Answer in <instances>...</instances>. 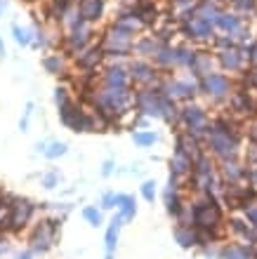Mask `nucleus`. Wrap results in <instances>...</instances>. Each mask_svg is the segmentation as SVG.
<instances>
[{
  "label": "nucleus",
  "instance_id": "nucleus-26",
  "mask_svg": "<svg viewBox=\"0 0 257 259\" xmlns=\"http://www.w3.org/2000/svg\"><path fill=\"white\" fill-rule=\"evenodd\" d=\"M43 186H45V189L59 186V175H57V172H45V175H43Z\"/></svg>",
  "mask_w": 257,
  "mask_h": 259
},
{
  "label": "nucleus",
  "instance_id": "nucleus-21",
  "mask_svg": "<svg viewBox=\"0 0 257 259\" xmlns=\"http://www.w3.org/2000/svg\"><path fill=\"white\" fill-rule=\"evenodd\" d=\"M133 78L137 83H147L149 78H151V69H149L147 64H135L133 66Z\"/></svg>",
  "mask_w": 257,
  "mask_h": 259
},
{
  "label": "nucleus",
  "instance_id": "nucleus-15",
  "mask_svg": "<svg viewBox=\"0 0 257 259\" xmlns=\"http://www.w3.org/2000/svg\"><path fill=\"white\" fill-rule=\"evenodd\" d=\"M99 59H101V50H87V52H83L78 57V66L80 69H85V71H90V69H94L97 64H99Z\"/></svg>",
  "mask_w": 257,
  "mask_h": 259
},
{
  "label": "nucleus",
  "instance_id": "nucleus-18",
  "mask_svg": "<svg viewBox=\"0 0 257 259\" xmlns=\"http://www.w3.org/2000/svg\"><path fill=\"white\" fill-rule=\"evenodd\" d=\"M109 47L111 50H116V54H120V52H125L127 50V36L125 33H111L109 36Z\"/></svg>",
  "mask_w": 257,
  "mask_h": 259
},
{
  "label": "nucleus",
  "instance_id": "nucleus-12",
  "mask_svg": "<svg viewBox=\"0 0 257 259\" xmlns=\"http://www.w3.org/2000/svg\"><path fill=\"white\" fill-rule=\"evenodd\" d=\"M203 85H205L208 94H212V97H224L226 92H229V83L222 76H208Z\"/></svg>",
  "mask_w": 257,
  "mask_h": 259
},
{
  "label": "nucleus",
  "instance_id": "nucleus-2",
  "mask_svg": "<svg viewBox=\"0 0 257 259\" xmlns=\"http://www.w3.org/2000/svg\"><path fill=\"white\" fill-rule=\"evenodd\" d=\"M191 224L196 229H226L224 212L215 196H203L191 203Z\"/></svg>",
  "mask_w": 257,
  "mask_h": 259
},
{
  "label": "nucleus",
  "instance_id": "nucleus-10",
  "mask_svg": "<svg viewBox=\"0 0 257 259\" xmlns=\"http://www.w3.org/2000/svg\"><path fill=\"white\" fill-rule=\"evenodd\" d=\"M116 212L120 214L125 221H133L135 214H137V200H135V196L118 193L116 196Z\"/></svg>",
  "mask_w": 257,
  "mask_h": 259
},
{
  "label": "nucleus",
  "instance_id": "nucleus-32",
  "mask_svg": "<svg viewBox=\"0 0 257 259\" xmlns=\"http://www.w3.org/2000/svg\"><path fill=\"white\" fill-rule=\"evenodd\" d=\"M101 175L104 177L113 175V160H104V165H101Z\"/></svg>",
  "mask_w": 257,
  "mask_h": 259
},
{
  "label": "nucleus",
  "instance_id": "nucleus-22",
  "mask_svg": "<svg viewBox=\"0 0 257 259\" xmlns=\"http://www.w3.org/2000/svg\"><path fill=\"white\" fill-rule=\"evenodd\" d=\"M224 177L229 179V184H236L243 177V170L236 165V163H226L224 165Z\"/></svg>",
  "mask_w": 257,
  "mask_h": 259
},
{
  "label": "nucleus",
  "instance_id": "nucleus-27",
  "mask_svg": "<svg viewBox=\"0 0 257 259\" xmlns=\"http://www.w3.org/2000/svg\"><path fill=\"white\" fill-rule=\"evenodd\" d=\"M243 217L248 219L250 226H255L257 229V203L255 205H250V207H245V210H243Z\"/></svg>",
  "mask_w": 257,
  "mask_h": 259
},
{
  "label": "nucleus",
  "instance_id": "nucleus-16",
  "mask_svg": "<svg viewBox=\"0 0 257 259\" xmlns=\"http://www.w3.org/2000/svg\"><path fill=\"white\" fill-rule=\"evenodd\" d=\"M80 15L85 17V19H97L101 15V0H83Z\"/></svg>",
  "mask_w": 257,
  "mask_h": 259
},
{
  "label": "nucleus",
  "instance_id": "nucleus-31",
  "mask_svg": "<svg viewBox=\"0 0 257 259\" xmlns=\"http://www.w3.org/2000/svg\"><path fill=\"white\" fill-rule=\"evenodd\" d=\"M33 254H36V252H33L31 247H26V250L15 252V259H33Z\"/></svg>",
  "mask_w": 257,
  "mask_h": 259
},
{
  "label": "nucleus",
  "instance_id": "nucleus-8",
  "mask_svg": "<svg viewBox=\"0 0 257 259\" xmlns=\"http://www.w3.org/2000/svg\"><path fill=\"white\" fill-rule=\"evenodd\" d=\"M125 219L116 212V217L109 221V226L104 231V250L106 252H116V245H118V238H120V229H123Z\"/></svg>",
  "mask_w": 257,
  "mask_h": 259
},
{
  "label": "nucleus",
  "instance_id": "nucleus-19",
  "mask_svg": "<svg viewBox=\"0 0 257 259\" xmlns=\"http://www.w3.org/2000/svg\"><path fill=\"white\" fill-rule=\"evenodd\" d=\"M64 153H66V144L64 142H50L45 149V156L50 160H57V158H62Z\"/></svg>",
  "mask_w": 257,
  "mask_h": 259
},
{
  "label": "nucleus",
  "instance_id": "nucleus-23",
  "mask_svg": "<svg viewBox=\"0 0 257 259\" xmlns=\"http://www.w3.org/2000/svg\"><path fill=\"white\" fill-rule=\"evenodd\" d=\"M116 196L118 193H113V191H106V193L101 196V200H99L101 210H116Z\"/></svg>",
  "mask_w": 257,
  "mask_h": 259
},
{
  "label": "nucleus",
  "instance_id": "nucleus-17",
  "mask_svg": "<svg viewBox=\"0 0 257 259\" xmlns=\"http://www.w3.org/2000/svg\"><path fill=\"white\" fill-rule=\"evenodd\" d=\"M133 142L142 149H147V146H154L158 142V135L156 132H135L133 135Z\"/></svg>",
  "mask_w": 257,
  "mask_h": 259
},
{
  "label": "nucleus",
  "instance_id": "nucleus-1",
  "mask_svg": "<svg viewBox=\"0 0 257 259\" xmlns=\"http://www.w3.org/2000/svg\"><path fill=\"white\" fill-rule=\"evenodd\" d=\"M64 217L55 214V217H43L40 221H36L31 229H29V247L36 254H47V252L55 247L57 236L62 231Z\"/></svg>",
  "mask_w": 257,
  "mask_h": 259
},
{
  "label": "nucleus",
  "instance_id": "nucleus-9",
  "mask_svg": "<svg viewBox=\"0 0 257 259\" xmlns=\"http://www.w3.org/2000/svg\"><path fill=\"white\" fill-rule=\"evenodd\" d=\"M170 168H172V175L177 177H187L194 172V158L189 153H182V151H175L170 160Z\"/></svg>",
  "mask_w": 257,
  "mask_h": 259
},
{
  "label": "nucleus",
  "instance_id": "nucleus-20",
  "mask_svg": "<svg viewBox=\"0 0 257 259\" xmlns=\"http://www.w3.org/2000/svg\"><path fill=\"white\" fill-rule=\"evenodd\" d=\"M140 193L147 203H154V200H156V182H154V179H147V182L140 186Z\"/></svg>",
  "mask_w": 257,
  "mask_h": 259
},
{
  "label": "nucleus",
  "instance_id": "nucleus-13",
  "mask_svg": "<svg viewBox=\"0 0 257 259\" xmlns=\"http://www.w3.org/2000/svg\"><path fill=\"white\" fill-rule=\"evenodd\" d=\"M104 85L106 87H123L127 90V73L123 69H109L104 76Z\"/></svg>",
  "mask_w": 257,
  "mask_h": 259
},
{
  "label": "nucleus",
  "instance_id": "nucleus-25",
  "mask_svg": "<svg viewBox=\"0 0 257 259\" xmlns=\"http://www.w3.org/2000/svg\"><path fill=\"white\" fill-rule=\"evenodd\" d=\"M12 33H15V40L19 45H29L31 38H29V31L26 29H19V26H12Z\"/></svg>",
  "mask_w": 257,
  "mask_h": 259
},
{
  "label": "nucleus",
  "instance_id": "nucleus-14",
  "mask_svg": "<svg viewBox=\"0 0 257 259\" xmlns=\"http://www.w3.org/2000/svg\"><path fill=\"white\" fill-rule=\"evenodd\" d=\"M83 219L92 226V229H99L101 224H104V210L97 205H87L83 207Z\"/></svg>",
  "mask_w": 257,
  "mask_h": 259
},
{
  "label": "nucleus",
  "instance_id": "nucleus-7",
  "mask_svg": "<svg viewBox=\"0 0 257 259\" xmlns=\"http://www.w3.org/2000/svg\"><path fill=\"white\" fill-rule=\"evenodd\" d=\"M182 120H184V125L189 127V132L191 135H198V132H203L205 130V113H203L198 106H187L184 111H182Z\"/></svg>",
  "mask_w": 257,
  "mask_h": 259
},
{
  "label": "nucleus",
  "instance_id": "nucleus-4",
  "mask_svg": "<svg viewBox=\"0 0 257 259\" xmlns=\"http://www.w3.org/2000/svg\"><path fill=\"white\" fill-rule=\"evenodd\" d=\"M226 231H229L231 236L238 238L241 243H245V245H257V229H255V226H250L245 217H243V219H238V217L229 219V221H226Z\"/></svg>",
  "mask_w": 257,
  "mask_h": 259
},
{
  "label": "nucleus",
  "instance_id": "nucleus-5",
  "mask_svg": "<svg viewBox=\"0 0 257 259\" xmlns=\"http://www.w3.org/2000/svg\"><path fill=\"white\" fill-rule=\"evenodd\" d=\"M255 247L257 245H245V243H222L217 252V259H255Z\"/></svg>",
  "mask_w": 257,
  "mask_h": 259
},
{
  "label": "nucleus",
  "instance_id": "nucleus-29",
  "mask_svg": "<svg viewBox=\"0 0 257 259\" xmlns=\"http://www.w3.org/2000/svg\"><path fill=\"white\" fill-rule=\"evenodd\" d=\"M31 113H33V104H26V111H24V118H22V122H19V127H22V130H26V127H29V120H31Z\"/></svg>",
  "mask_w": 257,
  "mask_h": 259
},
{
  "label": "nucleus",
  "instance_id": "nucleus-34",
  "mask_svg": "<svg viewBox=\"0 0 257 259\" xmlns=\"http://www.w3.org/2000/svg\"><path fill=\"white\" fill-rule=\"evenodd\" d=\"M0 54H5V45H3V40H0Z\"/></svg>",
  "mask_w": 257,
  "mask_h": 259
},
{
  "label": "nucleus",
  "instance_id": "nucleus-3",
  "mask_svg": "<svg viewBox=\"0 0 257 259\" xmlns=\"http://www.w3.org/2000/svg\"><path fill=\"white\" fill-rule=\"evenodd\" d=\"M36 203L26 198H17V203L10 207V231L8 236H19L22 231L31 229V221L36 217Z\"/></svg>",
  "mask_w": 257,
  "mask_h": 259
},
{
  "label": "nucleus",
  "instance_id": "nucleus-30",
  "mask_svg": "<svg viewBox=\"0 0 257 259\" xmlns=\"http://www.w3.org/2000/svg\"><path fill=\"white\" fill-rule=\"evenodd\" d=\"M69 45H71V50H80V47L85 45V36H71Z\"/></svg>",
  "mask_w": 257,
  "mask_h": 259
},
{
  "label": "nucleus",
  "instance_id": "nucleus-24",
  "mask_svg": "<svg viewBox=\"0 0 257 259\" xmlns=\"http://www.w3.org/2000/svg\"><path fill=\"white\" fill-rule=\"evenodd\" d=\"M43 64H45L47 73H59V71H62V59H59V57H47Z\"/></svg>",
  "mask_w": 257,
  "mask_h": 259
},
{
  "label": "nucleus",
  "instance_id": "nucleus-28",
  "mask_svg": "<svg viewBox=\"0 0 257 259\" xmlns=\"http://www.w3.org/2000/svg\"><path fill=\"white\" fill-rule=\"evenodd\" d=\"M55 101H57V106L69 104V94H66V90H64V87H57V90H55Z\"/></svg>",
  "mask_w": 257,
  "mask_h": 259
},
{
  "label": "nucleus",
  "instance_id": "nucleus-35",
  "mask_svg": "<svg viewBox=\"0 0 257 259\" xmlns=\"http://www.w3.org/2000/svg\"><path fill=\"white\" fill-rule=\"evenodd\" d=\"M0 236H3V233H0Z\"/></svg>",
  "mask_w": 257,
  "mask_h": 259
},
{
  "label": "nucleus",
  "instance_id": "nucleus-6",
  "mask_svg": "<svg viewBox=\"0 0 257 259\" xmlns=\"http://www.w3.org/2000/svg\"><path fill=\"white\" fill-rule=\"evenodd\" d=\"M172 236L177 240L179 247L184 250H191V247H201V238H198V229L194 224H175V231Z\"/></svg>",
  "mask_w": 257,
  "mask_h": 259
},
{
  "label": "nucleus",
  "instance_id": "nucleus-11",
  "mask_svg": "<svg viewBox=\"0 0 257 259\" xmlns=\"http://www.w3.org/2000/svg\"><path fill=\"white\" fill-rule=\"evenodd\" d=\"M184 198H182V191H175V189H168L165 191V210L170 214L172 219L177 221L179 214L184 212Z\"/></svg>",
  "mask_w": 257,
  "mask_h": 259
},
{
  "label": "nucleus",
  "instance_id": "nucleus-33",
  "mask_svg": "<svg viewBox=\"0 0 257 259\" xmlns=\"http://www.w3.org/2000/svg\"><path fill=\"white\" fill-rule=\"evenodd\" d=\"M104 259H113V252H106V254H104Z\"/></svg>",
  "mask_w": 257,
  "mask_h": 259
}]
</instances>
